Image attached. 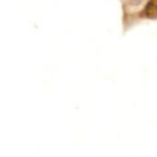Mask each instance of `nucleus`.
<instances>
[{
    "instance_id": "obj_1",
    "label": "nucleus",
    "mask_w": 157,
    "mask_h": 157,
    "mask_svg": "<svg viewBox=\"0 0 157 157\" xmlns=\"http://www.w3.org/2000/svg\"><path fill=\"white\" fill-rule=\"evenodd\" d=\"M142 15L151 20H155L157 17V0H148Z\"/></svg>"
},
{
    "instance_id": "obj_2",
    "label": "nucleus",
    "mask_w": 157,
    "mask_h": 157,
    "mask_svg": "<svg viewBox=\"0 0 157 157\" xmlns=\"http://www.w3.org/2000/svg\"><path fill=\"white\" fill-rule=\"evenodd\" d=\"M142 2V0H128V3L130 6H138Z\"/></svg>"
}]
</instances>
